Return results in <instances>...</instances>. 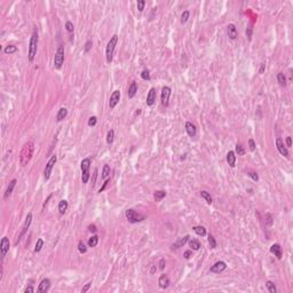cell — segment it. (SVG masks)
Listing matches in <instances>:
<instances>
[{"label":"cell","mask_w":293,"mask_h":293,"mask_svg":"<svg viewBox=\"0 0 293 293\" xmlns=\"http://www.w3.org/2000/svg\"><path fill=\"white\" fill-rule=\"evenodd\" d=\"M117 42H118V36L117 35H113L111 37V39L109 40L108 45H107V48H106V56H107V62L108 63H111L112 62V58H113V52H115V48L117 46Z\"/></svg>","instance_id":"obj_3"},{"label":"cell","mask_w":293,"mask_h":293,"mask_svg":"<svg viewBox=\"0 0 293 293\" xmlns=\"http://www.w3.org/2000/svg\"><path fill=\"white\" fill-rule=\"evenodd\" d=\"M192 230H194L198 236H201V237L206 236V229H205V227H203V226H195V227H192Z\"/></svg>","instance_id":"obj_26"},{"label":"cell","mask_w":293,"mask_h":293,"mask_svg":"<svg viewBox=\"0 0 293 293\" xmlns=\"http://www.w3.org/2000/svg\"><path fill=\"white\" fill-rule=\"evenodd\" d=\"M68 207H69V204H68V201H65V199H62L58 203V211H60L61 214H64L67 212Z\"/></svg>","instance_id":"obj_25"},{"label":"cell","mask_w":293,"mask_h":293,"mask_svg":"<svg viewBox=\"0 0 293 293\" xmlns=\"http://www.w3.org/2000/svg\"><path fill=\"white\" fill-rule=\"evenodd\" d=\"M38 41H39V37H38V31L37 29L33 30L32 35H31V39H30V45H29V61L32 62L36 57L37 54V47H38Z\"/></svg>","instance_id":"obj_2"},{"label":"cell","mask_w":293,"mask_h":293,"mask_svg":"<svg viewBox=\"0 0 293 293\" xmlns=\"http://www.w3.org/2000/svg\"><path fill=\"white\" fill-rule=\"evenodd\" d=\"M201 198H204V199L206 201L207 204H212V203H213V198H212V196H211L210 192L203 190V191H201Z\"/></svg>","instance_id":"obj_29"},{"label":"cell","mask_w":293,"mask_h":293,"mask_svg":"<svg viewBox=\"0 0 293 293\" xmlns=\"http://www.w3.org/2000/svg\"><path fill=\"white\" fill-rule=\"evenodd\" d=\"M92 286V281H90V282H87L85 285H84V287L81 289V292L83 293H85V292H87L88 290H90V287Z\"/></svg>","instance_id":"obj_46"},{"label":"cell","mask_w":293,"mask_h":293,"mask_svg":"<svg viewBox=\"0 0 293 293\" xmlns=\"http://www.w3.org/2000/svg\"><path fill=\"white\" fill-rule=\"evenodd\" d=\"M110 172H111V168H110L109 165H104L103 166V171H102V178L103 179H108V176L110 175Z\"/></svg>","instance_id":"obj_34"},{"label":"cell","mask_w":293,"mask_h":293,"mask_svg":"<svg viewBox=\"0 0 293 293\" xmlns=\"http://www.w3.org/2000/svg\"><path fill=\"white\" fill-rule=\"evenodd\" d=\"M183 256H184V259H189L191 256V251H185L183 253Z\"/></svg>","instance_id":"obj_55"},{"label":"cell","mask_w":293,"mask_h":293,"mask_svg":"<svg viewBox=\"0 0 293 293\" xmlns=\"http://www.w3.org/2000/svg\"><path fill=\"white\" fill-rule=\"evenodd\" d=\"M246 36L249 37V39H251V36H252V28L251 26L246 30Z\"/></svg>","instance_id":"obj_54"},{"label":"cell","mask_w":293,"mask_h":293,"mask_svg":"<svg viewBox=\"0 0 293 293\" xmlns=\"http://www.w3.org/2000/svg\"><path fill=\"white\" fill-rule=\"evenodd\" d=\"M158 284H159L160 289H167L168 285H169V278H168V276L165 274L162 275L159 277V279H158Z\"/></svg>","instance_id":"obj_21"},{"label":"cell","mask_w":293,"mask_h":293,"mask_svg":"<svg viewBox=\"0 0 293 293\" xmlns=\"http://www.w3.org/2000/svg\"><path fill=\"white\" fill-rule=\"evenodd\" d=\"M165 263H166V262H165V259H160V260H159L158 266H159V269H160V270H163L165 268Z\"/></svg>","instance_id":"obj_49"},{"label":"cell","mask_w":293,"mask_h":293,"mask_svg":"<svg viewBox=\"0 0 293 293\" xmlns=\"http://www.w3.org/2000/svg\"><path fill=\"white\" fill-rule=\"evenodd\" d=\"M156 97H157V94H156V90L153 87H151L149 90V93L146 95V106L151 107L153 106V103L156 102Z\"/></svg>","instance_id":"obj_16"},{"label":"cell","mask_w":293,"mask_h":293,"mask_svg":"<svg viewBox=\"0 0 293 293\" xmlns=\"http://www.w3.org/2000/svg\"><path fill=\"white\" fill-rule=\"evenodd\" d=\"M276 148H277L278 152H279L282 156H284L285 158H289V157H290L289 150H287L286 146H284V142H283V140H282L281 137H277V139H276Z\"/></svg>","instance_id":"obj_10"},{"label":"cell","mask_w":293,"mask_h":293,"mask_svg":"<svg viewBox=\"0 0 293 293\" xmlns=\"http://www.w3.org/2000/svg\"><path fill=\"white\" fill-rule=\"evenodd\" d=\"M236 152L238 153V156H244L245 155V150L242 146V144H239V143L236 144Z\"/></svg>","instance_id":"obj_41"},{"label":"cell","mask_w":293,"mask_h":293,"mask_svg":"<svg viewBox=\"0 0 293 293\" xmlns=\"http://www.w3.org/2000/svg\"><path fill=\"white\" fill-rule=\"evenodd\" d=\"M227 33H228L229 39L235 40V39L237 38V29H236V25L233 24V23L228 24V26H227Z\"/></svg>","instance_id":"obj_18"},{"label":"cell","mask_w":293,"mask_h":293,"mask_svg":"<svg viewBox=\"0 0 293 293\" xmlns=\"http://www.w3.org/2000/svg\"><path fill=\"white\" fill-rule=\"evenodd\" d=\"M270 252H271L278 260H281L282 256H283V249H282V246H281L279 244H273V245L270 246Z\"/></svg>","instance_id":"obj_17"},{"label":"cell","mask_w":293,"mask_h":293,"mask_svg":"<svg viewBox=\"0 0 293 293\" xmlns=\"http://www.w3.org/2000/svg\"><path fill=\"white\" fill-rule=\"evenodd\" d=\"M96 123H97V118H96L95 116H92L91 118L88 119V126H90V127L95 126V125H96Z\"/></svg>","instance_id":"obj_45"},{"label":"cell","mask_w":293,"mask_h":293,"mask_svg":"<svg viewBox=\"0 0 293 293\" xmlns=\"http://www.w3.org/2000/svg\"><path fill=\"white\" fill-rule=\"evenodd\" d=\"M208 243H210L211 249H215L217 247V240H215V238L213 237L212 235H208Z\"/></svg>","instance_id":"obj_39"},{"label":"cell","mask_w":293,"mask_h":293,"mask_svg":"<svg viewBox=\"0 0 293 293\" xmlns=\"http://www.w3.org/2000/svg\"><path fill=\"white\" fill-rule=\"evenodd\" d=\"M92 45H93V44H92V40H87V41H86V44H85V52H86V53H88V52L91 51Z\"/></svg>","instance_id":"obj_48"},{"label":"cell","mask_w":293,"mask_h":293,"mask_svg":"<svg viewBox=\"0 0 293 293\" xmlns=\"http://www.w3.org/2000/svg\"><path fill=\"white\" fill-rule=\"evenodd\" d=\"M17 51H18V48L16 46H14V45H8V46H6L5 49H3L5 54H14V53H16Z\"/></svg>","instance_id":"obj_31"},{"label":"cell","mask_w":293,"mask_h":293,"mask_svg":"<svg viewBox=\"0 0 293 293\" xmlns=\"http://www.w3.org/2000/svg\"><path fill=\"white\" fill-rule=\"evenodd\" d=\"M51 198H52V195H49V196H48V198H47V199H46V201H45V203H44V205H42V207H45V206H46V204H47V201H49V199H51Z\"/></svg>","instance_id":"obj_57"},{"label":"cell","mask_w":293,"mask_h":293,"mask_svg":"<svg viewBox=\"0 0 293 293\" xmlns=\"http://www.w3.org/2000/svg\"><path fill=\"white\" fill-rule=\"evenodd\" d=\"M33 151H35V143L29 141L26 142L22 150H21V153H19V164L22 166H26V165L30 163V160L32 159V156H33Z\"/></svg>","instance_id":"obj_1"},{"label":"cell","mask_w":293,"mask_h":293,"mask_svg":"<svg viewBox=\"0 0 293 293\" xmlns=\"http://www.w3.org/2000/svg\"><path fill=\"white\" fill-rule=\"evenodd\" d=\"M189 246L191 247V250L194 251H198L201 249V243L197 239H190L189 240Z\"/></svg>","instance_id":"obj_28"},{"label":"cell","mask_w":293,"mask_h":293,"mask_svg":"<svg viewBox=\"0 0 293 293\" xmlns=\"http://www.w3.org/2000/svg\"><path fill=\"white\" fill-rule=\"evenodd\" d=\"M16 182H17V180L16 179H13L9 184H8V187H7V189H6V191H5V195H3V199L6 201V199H8V197L12 195V192H13V190H14V188H15V185H16Z\"/></svg>","instance_id":"obj_20"},{"label":"cell","mask_w":293,"mask_h":293,"mask_svg":"<svg viewBox=\"0 0 293 293\" xmlns=\"http://www.w3.org/2000/svg\"><path fill=\"white\" fill-rule=\"evenodd\" d=\"M42 246H44V239H42V238L37 239L36 246H35V252H36V253L40 252V251H41V249H42Z\"/></svg>","instance_id":"obj_35"},{"label":"cell","mask_w":293,"mask_h":293,"mask_svg":"<svg viewBox=\"0 0 293 293\" xmlns=\"http://www.w3.org/2000/svg\"><path fill=\"white\" fill-rule=\"evenodd\" d=\"M119 101H120V92L118 91V90H116V91L112 92V94H111V96H110V100H109L110 109H113V108L119 103Z\"/></svg>","instance_id":"obj_12"},{"label":"cell","mask_w":293,"mask_h":293,"mask_svg":"<svg viewBox=\"0 0 293 293\" xmlns=\"http://www.w3.org/2000/svg\"><path fill=\"white\" fill-rule=\"evenodd\" d=\"M265 67H266V64H265V63H262V64H261V68H260V73L263 72V70H265Z\"/></svg>","instance_id":"obj_56"},{"label":"cell","mask_w":293,"mask_h":293,"mask_svg":"<svg viewBox=\"0 0 293 293\" xmlns=\"http://www.w3.org/2000/svg\"><path fill=\"white\" fill-rule=\"evenodd\" d=\"M64 63V47L62 45L58 46V48L56 49L54 56V67L56 69H61L62 65Z\"/></svg>","instance_id":"obj_6"},{"label":"cell","mask_w":293,"mask_h":293,"mask_svg":"<svg viewBox=\"0 0 293 293\" xmlns=\"http://www.w3.org/2000/svg\"><path fill=\"white\" fill-rule=\"evenodd\" d=\"M144 6H146V1L144 0H137V9H139V12H143Z\"/></svg>","instance_id":"obj_44"},{"label":"cell","mask_w":293,"mask_h":293,"mask_svg":"<svg viewBox=\"0 0 293 293\" xmlns=\"http://www.w3.org/2000/svg\"><path fill=\"white\" fill-rule=\"evenodd\" d=\"M189 238H190V236L189 235H185L184 237H180V238H178L173 244H172V246H171V249L172 250H176V249H180V247H182L183 245L189 240Z\"/></svg>","instance_id":"obj_15"},{"label":"cell","mask_w":293,"mask_h":293,"mask_svg":"<svg viewBox=\"0 0 293 293\" xmlns=\"http://www.w3.org/2000/svg\"><path fill=\"white\" fill-rule=\"evenodd\" d=\"M78 251L80 253H86V251H87V249H86V246H85V244H84L83 240H79V243H78Z\"/></svg>","instance_id":"obj_38"},{"label":"cell","mask_w":293,"mask_h":293,"mask_svg":"<svg viewBox=\"0 0 293 293\" xmlns=\"http://www.w3.org/2000/svg\"><path fill=\"white\" fill-rule=\"evenodd\" d=\"M277 81L281 86H286V77L283 72L277 73Z\"/></svg>","instance_id":"obj_30"},{"label":"cell","mask_w":293,"mask_h":293,"mask_svg":"<svg viewBox=\"0 0 293 293\" xmlns=\"http://www.w3.org/2000/svg\"><path fill=\"white\" fill-rule=\"evenodd\" d=\"M172 94V90L168 86H164L162 88V95H160V100H162V104L164 107H168L169 103V96Z\"/></svg>","instance_id":"obj_9"},{"label":"cell","mask_w":293,"mask_h":293,"mask_svg":"<svg viewBox=\"0 0 293 293\" xmlns=\"http://www.w3.org/2000/svg\"><path fill=\"white\" fill-rule=\"evenodd\" d=\"M88 229H90V231H92V233H96V231H97L95 224H90V226H88Z\"/></svg>","instance_id":"obj_53"},{"label":"cell","mask_w":293,"mask_h":293,"mask_svg":"<svg viewBox=\"0 0 293 293\" xmlns=\"http://www.w3.org/2000/svg\"><path fill=\"white\" fill-rule=\"evenodd\" d=\"M125 217L128 220V222H131V223H137V222H141V221H143V220L146 219V217L143 214L136 212L133 208H129V210L126 211Z\"/></svg>","instance_id":"obj_5"},{"label":"cell","mask_w":293,"mask_h":293,"mask_svg":"<svg viewBox=\"0 0 293 293\" xmlns=\"http://www.w3.org/2000/svg\"><path fill=\"white\" fill-rule=\"evenodd\" d=\"M56 160H57V157H56L55 155H53V156L49 158L48 163L46 164V167H45V169H44V175H45V180H46V181L49 180V178H51V174H52V171H53L55 164H56Z\"/></svg>","instance_id":"obj_8"},{"label":"cell","mask_w":293,"mask_h":293,"mask_svg":"<svg viewBox=\"0 0 293 293\" xmlns=\"http://www.w3.org/2000/svg\"><path fill=\"white\" fill-rule=\"evenodd\" d=\"M113 137H115V132H113V129H110L107 133V143L108 144H111L113 142Z\"/></svg>","instance_id":"obj_36"},{"label":"cell","mask_w":293,"mask_h":293,"mask_svg":"<svg viewBox=\"0 0 293 293\" xmlns=\"http://www.w3.org/2000/svg\"><path fill=\"white\" fill-rule=\"evenodd\" d=\"M33 291H35L33 286L29 285V286H26V287H25V290H24V293H33Z\"/></svg>","instance_id":"obj_50"},{"label":"cell","mask_w":293,"mask_h":293,"mask_svg":"<svg viewBox=\"0 0 293 293\" xmlns=\"http://www.w3.org/2000/svg\"><path fill=\"white\" fill-rule=\"evenodd\" d=\"M137 93V85H136V81H132V84H131V86H129V88H128V97L129 99H133L134 96H135V94Z\"/></svg>","instance_id":"obj_23"},{"label":"cell","mask_w":293,"mask_h":293,"mask_svg":"<svg viewBox=\"0 0 293 293\" xmlns=\"http://www.w3.org/2000/svg\"><path fill=\"white\" fill-rule=\"evenodd\" d=\"M141 78L143 79V80H150V71L149 70H143L142 72H141Z\"/></svg>","instance_id":"obj_42"},{"label":"cell","mask_w":293,"mask_h":293,"mask_svg":"<svg viewBox=\"0 0 293 293\" xmlns=\"http://www.w3.org/2000/svg\"><path fill=\"white\" fill-rule=\"evenodd\" d=\"M67 115H68V110H67V108H61V109L58 110L57 115H56V120H57V122L64 120L65 117H67Z\"/></svg>","instance_id":"obj_24"},{"label":"cell","mask_w":293,"mask_h":293,"mask_svg":"<svg viewBox=\"0 0 293 293\" xmlns=\"http://www.w3.org/2000/svg\"><path fill=\"white\" fill-rule=\"evenodd\" d=\"M286 146H287V148L292 146V139H291V136H287V137H286Z\"/></svg>","instance_id":"obj_52"},{"label":"cell","mask_w":293,"mask_h":293,"mask_svg":"<svg viewBox=\"0 0 293 293\" xmlns=\"http://www.w3.org/2000/svg\"><path fill=\"white\" fill-rule=\"evenodd\" d=\"M227 163L231 168L235 167V164H236V153H235V151H229L227 153Z\"/></svg>","instance_id":"obj_22"},{"label":"cell","mask_w":293,"mask_h":293,"mask_svg":"<svg viewBox=\"0 0 293 293\" xmlns=\"http://www.w3.org/2000/svg\"><path fill=\"white\" fill-rule=\"evenodd\" d=\"M165 197H166V191L165 190H157L153 194V198H155L156 201H160Z\"/></svg>","instance_id":"obj_27"},{"label":"cell","mask_w":293,"mask_h":293,"mask_svg":"<svg viewBox=\"0 0 293 293\" xmlns=\"http://www.w3.org/2000/svg\"><path fill=\"white\" fill-rule=\"evenodd\" d=\"M65 29H67V31L68 32H73V30H74V26H73L72 22H70V21H68L67 23H65Z\"/></svg>","instance_id":"obj_43"},{"label":"cell","mask_w":293,"mask_h":293,"mask_svg":"<svg viewBox=\"0 0 293 293\" xmlns=\"http://www.w3.org/2000/svg\"><path fill=\"white\" fill-rule=\"evenodd\" d=\"M189 16H190L189 10H184L182 13V15H181V23H182V24L187 23V21L189 19Z\"/></svg>","instance_id":"obj_37"},{"label":"cell","mask_w":293,"mask_h":293,"mask_svg":"<svg viewBox=\"0 0 293 293\" xmlns=\"http://www.w3.org/2000/svg\"><path fill=\"white\" fill-rule=\"evenodd\" d=\"M97 243H99V236H97V235L92 236V237L88 239V242H87V244H88L90 247H95V246L97 245Z\"/></svg>","instance_id":"obj_32"},{"label":"cell","mask_w":293,"mask_h":293,"mask_svg":"<svg viewBox=\"0 0 293 293\" xmlns=\"http://www.w3.org/2000/svg\"><path fill=\"white\" fill-rule=\"evenodd\" d=\"M9 247H10V244H9V239L7 237H2L1 242H0V251H1V260L3 261L6 254L8 253L9 251Z\"/></svg>","instance_id":"obj_11"},{"label":"cell","mask_w":293,"mask_h":293,"mask_svg":"<svg viewBox=\"0 0 293 293\" xmlns=\"http://www.w3.org/2000/svg\"><path fill=\"white\" fill-rule=\"evenodd\" d=\"M266 287L268 289V291L270 293H276L277 292V289H276V285H275L274 283L271 282V281H267L266 282Z\"/></svg>","instance_id":"obj_33"},{"label":"cell","mask_w":293,"mask_h":293,"mask_svg":"<svg viewBox=\"0 0 293 293\" xmlns=\"http://www.w3.org/2000/svg\"><path fill=\"white\" fill-rule=\"evenodd\" d=\"M226 268H227V263H226L224 261H218V262H215V263L210 268V271H211V273H214V274H220V273H222Z\"/></svg>","instance_id":"obj_13"},{"label":"cell","mask_w":293,"mask_h":293,"mask_svg":"<svg viewBox=\"0 0 293 293\" xmlns=\"http://www.w3.org/2000/svg\"><path fill=\"white\" fill-rule=\"evenodd\" d=\"M109 182H110V179H107V180H106V182L103 183V185H102V187H101V188L99 189V192H102V191L104 190V188L107 187V184H108Z\"/></svg>","instance_id":"obj_51"},{"label":"cell","mask_w":293,"mask_h":293,"mask_svg":"<svg viewBox=\"0 0 293 293\" xmlns=\"http://www.w3.org/2000/svg\"><path fill=\"white\" fill-rule=\"evenodd\" d=\"M249 146H250V150L251 151H254L256 150V142L253 139H250L249 140Z\"/></svg>","instance_id":"obj_47"},{"label":"cell","mask_w":293,"mask_h":293,"mask_svg":"<svg viewBox=\"0 0 293 293\" xmlns=\"http://www.w3.org/2000/svg\"><path fill=\"white\" fill-rule=\"evenodd\" d=\"M91 159L85 158L80 163V168H81V181L83 183H87L90 180V168H91Z\"/></svg>","instance_id":"obj_4"},{"label":"cell","mask_w":293,"mask_h":293,"mask_svg":"<svg viewBox=\"0 0 293 293\" xmlns=\"http://www.w3.org/2000/svg\"><path fill=\"white\" fill-rule=\"evenodd\" d=\"M185 131H187V133H188V135H189L190 137H195L196 134H197V128H196V126H195L192 123H190V122H187V123H185Z\"/></svg>","instance_id":"obj_19"},{"label":"cell","mask_w":293,"mask_h":293,"mask_svg":"<svg viewBox=\"0 0 293 293\" xmlns=\"http://www.w3.org/2000/svg\"><path fill=\"white\" fill-rule=\"evenodd\" d=\"M49 289H51V281H49L48 278H44V279L40 282V284L38 285L37 291L40 293H46L49 291Z\"/></svg>","instance_id":"obj_14"},{"label":"cell","mask_w":293,"mask_h":293,"mask_svg":"<svg viewBox=\"0 0 293 293\" xmlns=\"http://www.w3.org/2000/svg\"><path fill=\"white\" fill-rule=\"evenodd\" d=\"M247 175H249L253 181H256V182L259 181V175H258V173L254 172V171H250V172L247 173Z\"/></svg>","instance_id":"obj_40"},{"label":"cell","mask_w":293,"mask_h":293,"mask_svg":"<svg viewBox=\"0 0 293 293\" xmlns=\"http://www.w3.org/2000/svg\"><path fill=\"white\" fill-rule=\"evenodd\" d=\"M31 222H32V213L30 212V213H28V215H26V218H25V221H24V223H23V226H22V229H21V233H19V235H18L17 239L15 240V245H17L18 243L21 242V239L23 238V236L28 233V229L30 228V226H31Z\"/></svg>","instance_id":"obj_7"}]
</instances>
